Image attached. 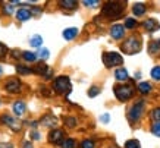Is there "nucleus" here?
<instances>
[{"mask_svg":"<svg viewBox=\"0 0 160 148\" xmlns=\"http://www.w3.org/2000/svg\"><path fill=\"white\" fill-rule=\"evenodd\" d=\"M121 48H122V52L126 53V54H134V53H138L141 50V43L138 38L131 37L129 40H126L125 43L122 44Z\"/></svg>","mask_w":160,"mask_h":148,"instance_id":"1","label":"nucleus"},{"mask_svg":"<svg viewBox=\"0 0 160 148\" xmlns=\"http://www.w3.org/2000/svg\"><path fill=\"white\" fill-rule=\"evenodd\" d=\"M122 5L121 3H116V2H109L104 5L103 7V15H106L109 18H118L119 15L122 13Z\"/></svg>","mask_w":160,"mask_h":148,"instance_id":"2","label":"nucleus"},{"mask_svg":"<svg viewBox=\"0 0 160 148\" xmlns=\"http://www.w3.org/2000/svg\"><path fill=\"white\" fill-rule=\"evenodd\" d=\"M54 90L60 92V94H69L71 90H72V85L69 82V78L66 76H59L56 81H54Z\"/></svg>","mask_w":160,"mask_h":148,"instance_id":"3","label":"nucleus"},{"mask_svg":"<svg viewBox=\"0 0 160 148\" xmlns=\"http://www.w3.org/2000/svg\"><path fill=\"white\" fill-rule=\"evenodd\" d=\"M103 62H104V65L107 67H112V66H116V65H122L123 59L118 53H104L103 54Z\"/></svg>","mask_w":160,"mask_h":148,"instance_id":"4","label":"nucleus"},{"mask_svg":"<svg viewBox=\"0 0 160 148\" xmlns=\"http://www.w3.org/2000/svg\"><path fill=\"white\" fill-rule=\"evenodd\" d=\"M115 94H116L118 100L121 101H126L129 100L132 97V88L128 85H119V86H115Z\"/></svg>","mask_w":160,"mask_h":148,"instance_id":"5","label":"nucleus"},{"mask_svg":"<svg viewBox=\"0 0 160 148\" xmlns=\"http://www.w3.org/2000/svg\"><path fill=\"white\" fill-rule=\"evenodd\" d=\"M142 111H144V101H140V103H137L131 109V111H129V119H131L132 122L138 120L141 117V115H142Z\"/></svg>","mask_w":160,"mask_h":148,"instance_id":"6","label":"nucleus"},{"mask_svg":"<svg viewBox=\"0 0 160 148\" xmlns=\"http://www.w3.org/2000/svg\"><path fill=\"white\" fill-rule=\"evenodd\" d=\"M2 122L6 123L8 126H10L13 131H19L21 126H22V123H21L19 120L15 119V117H12V116H3V117H2Z\"/></svg>","mask_w":160,"mask_h":148,"instance_id":"7","label":"nucleus"},{"mask_svg":"<svg viewBox=\"0 0 160 148\" xmlns=\"http://www.w3.org/2000/svg\"><path fill=\"white\" fill-rule=\"evenodd\" d=\"M21 90V82L18 79H9V81L6 82V91H9V92H19Z\"/></svg>","mask_w":160,"mask_h":148,"instance_id":"8","label":"nucleus"},{"mask_svg":"<svg viewBox=\"0 0 160 148\" xmlns=\"http://www.w3.org/2000/svg\"><path fill=\"white\" fill-rule=\"evenodd\" d=\"M123 34H125V28H123V25H113L110 28V35L113 37V38H116V40H119V38H122L123 37Z\"/></svg>","mask_w":160,"mask_h":148,"instance_id":"9","label":"nucleus"},{"mask_svg":"<svg viewBox=\"0 0 160 148\" xmlns=\"http://www.w3.org/2000/svg\"><path fill=\"white\" fill-rule=\"evenodd\" d=\"M16 18H18V21H21V22H25V21H28L29 18H31V10L29 9H19L18 10V13H16Z\"/></svg>","mask_w":160,"mask_h":148,"instance_id":"10","label":"nucleus"},{"mask_svg":"<svg viewBox=\"0 0 160 148\" xmlns=\"http://www.w3.org/2000/svg\"><path fill=\"white\" fill-rule=\"evenodd\" d=\"M50 142H53V144H59V142H62V139H63V132L62 131H59V129H56V131H53L52 134H50Z\"/></svg>","mask_w":160,"mask_h":148,"instance_id":"11","label":"nucleus"},{"mask_svg":"<svg viewBox=\"0 0 160 148\" xmlns=\"http://www.w3.org/2000/svg\"><path fill=\"white\" fill-rule=\"evenodd\" d=\"M144 28H146L148 32H153V31H156V29L160 28V25L157 24V21L156 19H147L146 22H144Z\"/></svg>","mask_w":160,"mask_h":148,"instance_id":"12","label":"nucleus"},{"mask_svg":"<svg viewBox=\"0 0 160 148\" xmlns=\"http://www.w3.org/2000/svg\"><path fill=\"white\" fill-rule=\"evenodd\" d=\"M25 103L24 101H16L13 104V113L16 116H21V115H24V111H25Z\"/></svg>","mask_w":160,"mask_h":148,"instance_id":"13","label":"nucleus"},{"mask_svg":"<svg viewBox=\"0 0 160 148\" xmlns=\"http://www.w3.org/2000/svg\"><path fill=\"white\" fill-rule=\"evenodd\" d=\"M77 35H78L77 28H68V29L63 31V38L65 40H72V38H75Z\"/></svg>","mask_w":160,"mask_h":148,"instance_id":"14","label":"nucleus"},{"mask_svg":"<svg viewBox=\"0 0 160 148\" xmlns=\"http://www.w3.org/2000/svg\"><path fill=\"white\" fill-rule=\"evenodd\" d=\"M115 78H116L118 81H126V79H128V72H126V69H123V67L116 69V72H115Z\"/></svg>","mask_w":160,"mask_h":148,"instance_id":"15","label":"nucleus"},{"mask_svg":"<svg viewBox=\"0 0 160 148\" xmlns=\"http://www.w3.org/2000/svg\"><path fill=\"white\" fill-rule=\"evenodd\" d=\"M132 10H134V13H135L137 16H141V15L146 13V6L142 5V3H137V5H134Z\"/></svg>","mask_w":160,"mask_h":148,"instance_id":"16","label":"nucleus"},{"mask_svg":"<svg viewBox=\"0 0 160 148\" xmlns=\"http://www.w3.org/2000/svg\"><path fill=\"white\" fill-rule=\"evenodd\" d=\"M29 44H31L32 47H41V44H43V38H41V35H32L31 40H29Z\"/></svg>","mask_w":160,"mask_h":148,"instance_id":"17","label":"nucleus"},{"mask_svg":"<svg viewBox=\"0 0 160 148\" xmlns=\"http://www.w3.org/2000/svg\"><path fill=\"white\" fill-rule=\"evenodd\" d=\"M60 6H62V7H66V9H75V7H77V2L63 0V2H60Z\"/></svg>","mask_w":160,"mask_h":148,"instance_id":"18","label":"nucleus"},{"mask_svg":"<svg viewBox=\"0 0 160 148\" xmlns=\"http://www.w3.org/2000/svg\"><path fill=\"white\" fill-rule=\"evenodd\" d=\"M138 90H140L142 94H147V92H150L151 85L148 84V82H141L140 85H138Z\"/></svg>","mask_w":160,"mask_h":148,"instance_id":"19","label":"nucleus"},{"mask_svg":"<svg viewBox=\"0 0 160 148\" xmlns=\"http://www.w3.org/2000/svg\"><path fill=\"white\" fill-rule=\"evenodd\" d=\"M41 123L46 125V126H53V125L56 123V117H53V116H46V117L41 120Z\"/></svg>","mask_w":160,"mask_h":148,"instance_id":"20","label":"nucleus"},{"mask_svg":"<svg viewBox=\"0 0 160 148\" xmlns=\"http://www.w3.org/2000/svg\"><path fill=\"white\" fill-rule=\"evenodd\" d=\"M22 57H24L27 62H34L35 59H37V54H34V53H31V52H24L22 53Z\"/></svg>","mask_w":160,"mask_h":148,"instance_id":"21","label":"nucleus"},{"mask_svg":"<svg viewBox=\"0 0 160 148\" xmlns=\"http://www.w3.org/2000/svg\"><path fill=\"white\" fill-rule=\"evenodd\" d=\"M125 148H141L140 147V142L137 141V139H131V141H128L125 144Z\"/></svg>","mask_w":160,"mask_h":148,"instance_id":"22","label":"nucleus"},{"mask_svg":"<svg viewBox=\"0 0 160 148\" xmlns=\"http://www.w3.org/2000/svg\"><path fill=\"white\" fill-rule=\"evenodd\" d=\"M62 148H75V141L73 139H65L62 144Z\"/></svg>","mask_w":160,"mask_h":148,"instance_id":"23","label":"nucleus"},{"mask_svg":"<svg viewBox=\"0 0 160 148\" xmlns=\"http://www.w3.org/2000/svg\"><path fill=\"white\" fill-rule=\"evenodd\" d=\"M151 76L159 81V79H160V66H156V67H153V69H151Z\"/></svg>","mask_w":160,"mask_h":148,"instance_id":"24","label":"nucleus"},{"mask_svg":"<svg viewBox=\"0 0 160 148\" xmlns=\"http://www.w3.org/2000/svg\"><path fill=\"white\" fill-rule=\"evenodd\" d=\"M16 71L19 72V73H22V75H27V73H31V69L27 66H22V65H19V66H16Z\"/></svg>","mask_w":160,"mask_h":148,"instance_id":"25","label":"nucleus"},{"mask_svg":"<svg viewBox=\"0 0 160 148\" xmlns=\"http://www.w3.org/2000/svg\"><path fill=\"white\" fill-rule=\"evenodd\" d=\"M160 50V41H153V43L150 44V52L151 53H156Z\"/></svg>","mask_w":160,"mask_h":148,"instance_id":"26","label":"nucleus"},{"mask_svg":"<svg viewBox=\"0 0 160 148\" xmlns=\"http://www.w3.org/2000/svg\"><path fill=\"white\" fill-rule=\"evenodd\" d=\"M37 56H38V57H41V59H47V57L50 56V52L47 50V48H41V50L38 52V54H37Z\"/></svg>","mask_w":160,"mask_h":148,"instance_id":"27","label":"nucleus"},{"mask_svg":"<svg viewBox=\"0 0 160 148\" xmlns=\"http://www.w3.org/2000/svg\"><path fill=\"white\" fill-rule=\"evenodd\" d=\"M151 131H153V134H154L156 136H160V122H157V123L153 125Z\"/></svg>","mask_w":160,"mask_h":148,"instance_id":"28","label":"nucleus"},{"mask_svg":"<svg viewBox=\"0 0 160 148\" xmlns=\"http://www.w3.org/2000/svg\"><path fill=\"white\" fill-rule=\"evenodd\" d=\"M135 25H137V21L132 19V18H128V19H126V22H125V27H126V28H134Z\"/></svg>","mask_w":160,"mask_h":148,"instance_id":"29","label":"nucleus"},{"mask_svg":"<svg viewBox=\"0 0 160 148\" xmlns=\"http://www.w3.org/2000/svg\"><path fill=\"white\" fill-rule=\"evenodd\" d=\"M98 92H100L98 86H91V88H90V91H88V96H90V97H96Z\"/></svg>","mask_w":160,"mask_h":148,"instance_id":"30","label":"nucleus"},{"mask_svg":"<svg viewBox=\"0 0 160 148\" xmlns=\"http://www.w3.org/2000/svg\"><path fill=\"white\" fill-rule=\"evenodd\" d=\"M81 147L82 148H94V142H92L91 139H85V141L81 144Z\"/></svg>","mask_w":160,"mask_h":148,"instance_id":"31","label":"nucleus"},{"mask_svg":"<svg viewBox=\"0 0 160 148\" xmlns=\"http://www.w3.org/2000/svg\"><path fill=\"white\" fill-rule=\"evenodd\" d=\"M151 116H153V119H156L157 122H160V109H154L151 111Z\"/></svg>","mask_w":160,"mask_h":148,"instance_id":"32","label":"nucleus"},{"mask_svg":"<svg viewBox=\"0 0 160 148\" xmlns=\"http://www.w3.org/2000/svg\"><path fill=\"white\" fill-rule=\"evenodd\" d=\"M8 53V48H6L5 44H0V59L5 57V54Z\"/></svg>","mask_w":160,"mask_h":148,"instance_id":"33","label":"nucleus"},{"mask_svg":"<svg viewBox=\"0 0 160 148\" xmlns=\"http://www.w3.org/2000/svg\"><path fill=\"white\" fill-rule=\"evenodd\" d=\"M98 5V2L97 0H85V2H84V6H97Z\"/></svg>","mask_w":160,"mask_h":148,"instance_id":"34","label":"nucleus"},{"mask_svg":"<svg viewBox=\"0 0 160 148\" xmlns=\"http://www.w3.org/2000/svg\"><path fill=\"white\" fill-rule=\"evenodd\" d=\"M31 136H32V139H40V134L38 132H31Z\"/></svg>","mask_w":160,"mask_h":148,"instance_id":"35","label":"nucleus"},{"mask_svg":"<svg viewBox=\"0 0 160 148\" xmlns=\"http://www.w3.org/2000/svg\"><path fill=\"white\" fill-rule=\"evenodd\" d=\"M102 122H104V123L109 122V115H107V113H104V115L102 116Z\"/></svg>","mask_w":160,"mask_h":148,"instance_id":"36","label":"nucleus"},{"mask_svg":"<svg viewBox=\"0 0 160 148\" xmlns=\"http://www.w3.org/2000/svg\"><path fill=\"white\" fill-rule=\"evenodd\" d=\"M0 148H12V144H0Z\"/></svg>","mask_w":160,"mask_h":148,"instance_id":"37","label":"nucleus"},{"mask_svg":"<svg viewBox=\"0 0 160 148\" xmlns=\"http://www.w3.org/2000/svg\"><path fill=\"white\" fill-rule=\"evenodd\" d=\"M6 12H8V13H12V12H13V7H12V6H6Z\"/></svg>","mask_w":160,"mask_h":148,"instance_id":"38","label":"nucleus"},{"mask_svg":"<svg viewBox=\"0 0 160 148\" xmlns=\"http://www.w3.org/2000/svg\"><path fill=\"white\" fill-rule=\"evenodd\" d=\"M24 148H32V145L29 142H24Z\"/></svg>","mask_w":160,"mask_h":148,"instance_id":"39","label":"nucleus"},{"mask_svg":"<svg viewBox=\"0 0 160 148\" xmlns=\"http://www.w3.org/2000/svg\"><path fill=\"white\" fill-rule=\"evenodd\" d=\"M2 72H3V71H2V67H0V75H2Z\"/></svg>","mask_w":160,"mask_h":148,"instance_id":"40","label":"nucleus"}]
</instances>
